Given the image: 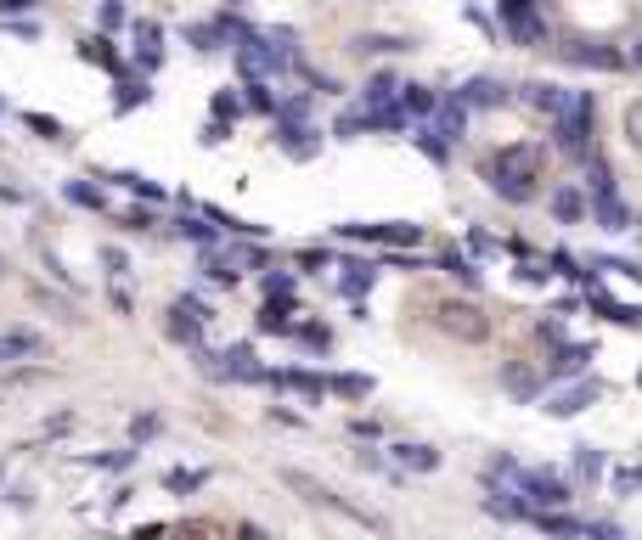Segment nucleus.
<instances>
[{"label": "nucleus", "mask_w": 642, "mask_h": 540, "mask_svg": "<svg viewBox=\"0 0 642 540\" xmlns=\"http://www.w3.org/2000/svg\"><path fill=\"white\" fill-rule=\"evenodd\" d=\"M541 175H547V147L541 142H507L496 158H485V181L507 202H535Z\"/></svg>", "instance_id": "f257e3e1"}, {"label": "nucleus", "mask_w": 642, "mask_h": 540, "mask_svg": "<svg viewBox=\"0 0 642 540\" xmlns=\"http://www.w3.org/2000/svg\"><path fill=\"white\" fill-rule=\"evenodd\" d=\"M592 119H597V101H592L586 90H574L569 113L553 124V130H558V147L574 152V158H586V152H592Z\"/></svg>", "instance_id": "f03ea898"}, {"label": "nucleus", "mask_w": 642, "mask_h": 540, "mask_svg": "<svg viewBox=\"0 0 642 540\" xmlns=\"http://www.w3.org/2000/svg\"><path fill=\"white\" fill-rule=\"evenodd\" d=\"M513 490L524 495V506L530 513H558V506L569 501V484L558 479V472H547V467H519V479H513Z\"/></svg>", "instance_id": "7ed1b4c3"}, {"label": "nucleus", "mask_w": 642, "mask_h": 540, "mask_svg": "<svg viewBox=\"0 0 642 540\" xmlns=\"http://www.w3.org/2000/svg\"><path fill=\"white\" fill-rule=\"evenodd\" d=\"M215 321V310H209V304H203V298H175V304H169V321H163V332L169 338H175V344H186V349H197L203 344V327H209Z\"/></svg>", "instance_id": "20e7f679"}, {"label": "nucleus", "mask_w": 642, "mask_h": 540, "mask_svg": "<svg viewBox=\"0 0 642 540\" xmlns=\"http://www.w3.org/2000/svg\"><path fill=\"white\" fill-rule=\"evenodd\" d=\"M439 327H446L451 338H462V344H485L490 338V316L480 310V304H457V298L439 304Z\"/></svg>", "instance_id": "39448f33"}, {"label": "nucleus", "mask_w": 642, "mask_h": 540, "mask_svg": "<svg viewBox=\"0 0 642 540\" xmlns=\"http://www.w3.org/2000/svg\"><path fill=\"white\" fill-rule=\"evenodd\" d=\"M355 243H378V248H417L423 243V225H405V220H384V225H338Z\"/></svg>", "instance_id": "423d86ee"}, {"label": "nucleus", "mask_w": 642, "mask_h": 540, "mask_svg": "<svg viewBox=\"0 0 642 540\" xmlns=\"http://www.w3.org/2000/svg\"><path fill=\"white\" fill-rule=\"evenodd\" d=\"M603 400V383L597 378H574L569 389H558V394H547V405H541V412H547V417H581L586 412V405H597Z\"/></svg>", "instance_id": "0eeeda50"}, {"label": "nucleus", "mask_w": 642, "mask_h": 540, "mask_svg": "<svg viewBox=\"0 0 642 540\" xmlns=\"http://www.w3.org/2000/svg\"><path fill=\"white\" fill-rule=\"evenodd\" d=\"M592 344H558L553 355H547V378L553 383H569V378H586V366H592Z\"/></svg>", "instance_id": "6e6552de"}, {"label": "nucleus", "mask_w": 642, "mask_h": 540, "mask_svg": "<svg viewBox=\"0 0 642 540\" xmlns=\"http://www.w3.org/2000/svg\"><path fill=\"white\" fill-rule=\"evenodd\" d=\"M34 355H46V338L40 332H28V327L0 332V366H17V360H34Z\"/></svg>", "instance_id": "1a4fd4ad"}, {"label": "nucleus", "mask_w": 642, "mask_h": 540, "mask_svg": "<svg viewBox=\"0 0 642 540\" xmlns=\"http://www.w3.org/2000/svg\"><path fill=\"white\" fill-rule=\"evenodd\" d=\"M547 209H553L558 225H581V220L592 214V197H586L581 186H558V192L547 197Z\"/></svg>", "instance_id": "9d476101"}, {"label": "nucleus", "mask_w": 642, "mask_h": 540, "mask_svg": "<svg viewBox=\"0 0 642 540\" xmlns=\"http://www.w3.org/2000/svg\"><path fill=\"white\" fill-rule=\"evenodd\" d=\"M524 101H530V108H535V113H547V119L558 124V119L569 113V101H574V90H564V85H541V79H535V85H524Z\"/></svg>", "instance_id": "9b49d317"}, {"label": "nucleus", "mask_w": 642, "mask_h": 540, "mask_svg": "<svg viewBox=\"0 0 642 540\" xmlns=\"http://www.w3.org/2000/svg\"><path fill=\"white\" fill-rule=\"evenodd\" d=\"M299 321H293V298H265L259 304V316H254V332H293Z\"/></svg>", "instance_id": "f8f14e48"}, {"label": "nucleus", "mask_w": 642, "mask_h": 540, "mask_svg": "<svg viewBox=\"0 0 642 540\" xmlns=\"http://www.w3.org/2000/svg\"><path fill=\"white\" fill-rule=\"evenodd\" d=\"M277 142L288 147V158H316L322 152V135L311 124H277Z\"/></svg>", "instance_id": "ddd939ff"}, {"label": "nucleus", "mask_w": 642, "mask_h": 540, "mask_svg": "<svg viewBox=\"0 0 642 540\" xmlns=\"http://www.w3.org/2000/svg\"><path fill=\"white\" fill-rule=\"evenodd\" d=\"M457 101H462V108H501V101H507V85H501V79H468V85L457 90Z\"/></svg>", "instance_id": "4468645a"}, {"label": "nucleus", "mask_w": 642, "mask_h": 540, "mask_svg": "<svg viewBox=\"0 0 642 540\" xmlns=\"http://www.w3.org/2000/svg\"><path fill=\"white\" fill-rule=\"evenodd\" d=\"M203 277H209L215 287H237V282H243V270H237V254H215V248H203Z\"/></svg>", "instance_id": "2eb2a0df"}, {"label": "nucleus", "mask_w": 642, "mask_h": 540, "mask_svg": "<svg viewBox=\"0 0 642 540\" xmlns=\"http://www.w3.org/2000/svg\"><path fill=\"white\" fill-rule=\"evenodd\" d=\"M80 57L96 62V68H108V74H124V62H119V51H113L108 34H85V40H80Z\"/></svg>", "instance_id": "dca6fc26"}, {"label": "nucleus", "mask_w": 642, "mask_h": 540, "mask_svg": "<svg viewBox=\"0 0 642 540\" xmlns=\"http://www.w3.org/2000/svg\"><path fill=\"white\" fill-rule=\"evenodd\" d=\"M434 130L446 135V142H462V130H468V108H462L457 96H446V101L434 108Z\"/></svg>", "instance_id": "f3484780"}, {"label": "nucleus", "mask_w": 642, "mask_h": 540, "mask_svg": "<svg viewBox=\"0 0 642 540\" xmlns=\"http://www.w3.org/2000/svg\"><path fill=\"white\" fill-rule=\"evenodd\" d=\"M592 220H597L603 231H626V225H631V209L620 202V192H608V197H592Z\"/></svg>", "instance_id": "a211bd4d"}, {"label": "nucleus", "mask_w": 642, "mask_h": 540, "mask_svg": "<svg viewBox=\"0 0 642 540\" xmlns=\"http://www.w3.org/2000/svg\"><path fill=\"white\" fill-rule=\"evenodd\" d=\"M592 316H603V321H615V327H642V304H615V298H603V293H592Z\"/></svg>", "instance_id": "6ab92c4d"}, {"label": "nucleus", "mask_w": 642, "mask_h": 540, "mask_svg": "<svg viewBox=\"0 0 642 540\" xmlns=\"http://www.w3.org/2000/svg\"><path fill=\"white\" fill-rule=\"evenodd\" d=\"M265 383H277V389H293V394H304V400H322V378H316V371H270V378Z\"/></svg>", "instance_id": "aec40b11"}, {"label": "nucleus", "mask_w": 642, "mask_h": 540, "mask_svg": "<svg viewBox=\"0 0 642 540\" xmlns=\"http://www.w3.org/2000/svg\"><path fill=\"white\" fill-rule=\"evenodd\" d=\"M564 57H569V62H586V68H626L620 51H608V46H586V40H581V46H564Z\"/></svg>", "instance_id": "412c9836"}, {"label": "nucleus", "mask_w": 642, "mask_h": 540, "mask_svg": "<svg viewBox=\"0 0 642 540\" xmlns=\"http://www.w3.org/2000/svg\"><path fill=\"white\" fill-rule=\"evenodd\" d=\"M615 192V169H608L603 152H586V197H608Z\"/></svg>", "instance_id": "4be33fe9"}, {"label": "nucleus", "mask_w": 642, "mask_h": 540, "mask_svg": "<svg viewBox=\"0 0 642 540\" xmlns=\"http://www.w3.org/2000/svg\"><path fill=\"white\" fill-rule=\"evenodd\" d=\"M501 383L513 389V400H535V371H530L524 360H507V366H501Z\"/></svg>", "instance_id": "5701e85b"}, {"label": "nucleus", "mask_w": 642, "mask_h": 540, "mask_svg": "<svg viewBox=\"0 0 642 540\" xmlns=\"http://www.w3.org/2000/svg\"><path fill=\"white\" fill-rule=\"evenodd\" d=\"M203 484H209V472H203V467H169L163 472V490H175V495H192Z\"/></svg>", "instance_id": "b1692460"}, {"label": "nucleus", "mask_w": 642, "mask_h": 540, "mask_svg": "<svg viewBox=\"0 0 642 540\" xmlns=\"http://www.w3.org/2000/svg\"><path fill=\"white\" fill-rule=\"evenodd\" d=\"M395 462L412 467V472H434L439 467V451L434 445H395Z\"/></svg>", "instance_id": "393cba45"}, {"label": "nucleus", "mask_w": 642, "mask_h": 540, "mask_svg": "<svg viewBox=\"0 0 642 540\" xmlns=\"http://www.w3.org/2000/svg\"><path fill=\"white\" fill-rule=\"evenodd\" d=\"M400 108H405V113H423V119H434L439 96H434L428 85H400Z\"/></svg>", "instance_id": "a878e982"}, {"label": "nucleus", "mask_w": 642, "mask_h": 540, "mask_svg": "<svg viewBox=\"0 0 642 540\" xmlns=\"http://www.w3.org/2000/svg\"><path fill=\"white\" fill-rule=\"evenodd\" d=\"M574 479H581V484L603 479V451L597 445H574Z\"/></svg>", "instance_id": "bb28decb"}, {"label": "nucleus", "mask_w": 642, "mask_h": 540, "mask_svg": "<svg viewBox=\"0 0 642 540\" xmlns=\"http://www.w3.org/2000/svg\"><path fill=\"white\" fill-rule=\"evenodd\" d=\"M135 57H142V68H158V23L153 17L135 23Z\"/></svg>", "instance_id": "cd10ccee"}, {"label": "nucleus", "mask_w": 642, "mask_h": 540, "mask_svg": "<svg viewBox=\"0 0 642 540\" xmlns=\"http://www.w3.org/2000/svg\"><path fill=\"white\" fill-rule=\"evenodd\" d=\"M361 96H366V108H389V101L400 96V79H395V74H372Z\"/></svg>", "instance_id": "c85d7f7f"}, {"label": "nucleus", "mask_w": 642, "mask_h": 540, "mask_svg": "<svg viewBox=\"0 0 642 540\" xmlns=\"http://www.w3.org/2000/svg\"><path fill=\"white\" fill-rule=\"evenodd\" d=\"M372 282H378V270H372L366 259H350V265H344V293H350V298L372 293Z\"/></svg>", "instance_id": "c756f323"}, {"label": "nucleus", "mask_w": 642, "mask_h": 540, "mask_svg": "<svg viewBox=\"0 0 642 540\" xmlns=\"http://www.w3.org/2000/svg\"><path fill=\"white\" fill-rule=\"evenodd\" d=\"M332 394H344V400H366L372 394V378H361V371H338V378L327 383Z\"/></svg>", "instance_id": "7c9ffc66"}, {"label": "nucleus", "mask_w": 642, "mask_h": 540, "mask_svg": "<svg viewBox=\"0 0 642 540\" xmlns=\"http://www.w3.org/2000/svg\"><path fill=\"white\" fill-rule=\"evenodd\" d=\"M412 142H417L434 163H446V158H451V142H446V135H439L434 124H428V130H412Z\"/></svg>", "instance_id": "2f4dec72"}, {"label": "nucleus", "mask_w": 642, "mask_h": 540, "mask_svg": "<svg viewBox=\"0 0 642 540\" xmlns=\"http://www.w3.org/2000/svg\"><path fill=\"white\" fill-rule=\"evenodd\" d=\"M535 529H541V535H564V540H569V535H586V524H574V518H564V513H535Z\"/></svg>", "instance_id": "473e14b6"}, {"label": "nucleus", "mask_w": 642, "mask_h": 540, "mask_svg": "<svg viewBox=\"0 0 642 540\" xmlns=\"http://www.w3.org/2000/svg\"><path fill=\"white\" fill-rule=\"evenodd\" d=\"M243 101H249V108H254V113H270V119H277V101H282V96H277V90H270L265 79H249V96H243Z\"/></svg>", "instance_id": "72a5a7b5"}, {"label": "nucleus", "mask_w": 642, "mask_h": 540, "mask_svg": "<svg viewBox=\"0 0 642 540\" xmlns=\"http://www.w3.org/2000/svg\"><path fill=\"white\" fill-rule=\"evenodd\" d=\"M620 130H626L631 152H642V96H637V101H626V113H620Z\"/></svg>", "instance_id": "f704fd0d"}, {"label": "nucleus", "mask_w": 642, "mask_h": 540, "mask_svg": "<svg viewBox=\"0 0 642 540\" xmlns=\"http://www.w3.org/2000/svg\"><path fill=\"white\" fill-rule=\"evenodd\" d=\"M439 270H451V277H457V282H468V287H480V270H473V259H468V254H457V248H451L446 259H439Z\"/></svg>", "instance_id": "c9c22d12"}, {"label": "nucleus", "mask_w": 642, "mask_h": 540, "mask_svg": "<svg viewBox=\"0 0 642 540\" xmlns=\"http://www.w3.org/2000/svg\"><path fill=\"white\" fill-rule=\"evenodd\" d=\"M355 51L366 57H389V51H405V40H389V34H361V40H355Z\"/></svg>", "instance_id": "e433bc0d"}, {"label": "nucleus", "mask_w": 642, "mask_h": 540, "mask_svg": "<svg viewBox=\"0 0 642 540\" xmlns=\"http://www.w3.org/2000/svg\"><path fill=\"white\" fill-rule=\"evenodd\" d=\"M175 231H181V236H192L197 248H215V225H203V220H192V214H181V220H175Z\"/></svg>", "instance_id": "4c0bfd02"}, {"label": "nucleus", "mask_w": 642, "mask_h": 540, "mask_svg": "<svg viewBox=\"0 0 642 540\" xmlns=\"http://www.w3.org/2000/svg\"><path fill=\"white\" fill-rule=\"evenodd\" d=\"M147 96H153V90H147V79H142V85L124 79V85H119V113H130V108H147Z\"/></svg>", "instance_id": "58836bf2"}, {"label": "nucleus", "mask_w": 642, "mask_h": 540, "mask_svg": "<svg viewBox=\"0 0 642 540\" xmlns=\"http://www.w3.org/2000/svg\"><path fill=\"white\" fill-rule=\"evenodd\" d=\"M265 298H293V270H265Z\"/></svg>", "instance_id": "ea45409f"}, {"label": "nucleus", "mask_w": 642, "mask_h": 540, "mask_svg": "<svg viewBox=\"0 0 642 540\" xmlns=\"http://www.w3.org/2000/svg\"><path fill=\"white\" fill-rule=\"evenodd\" d=\"M293 332H299V344H304V349H327V344H332V332L316 327V321H304V327H293Z\"/></svg>", "instance_id": "a19ab883"}, {"label": "nucleus", "mask_w": 642, "mask_h": 540, "mask_svg": "<svg viewBox=\"0 0 642 540\" xmlns=\"http://www.w3.org/2000/svg\"><path fill=\"white\" fill-rule=\"evenodd\" d=\"M237 113H243V96H237V90H215V119L226 124V119H237Z\"/></svg>", "instance_id": "79ce46f5"}, {"label": "nucleus", "mask_w": 642, "mask_h": 540, "mask_svg": "<svg viewBox=\"0 0 642 540\" xmlns=\"http://www.w3.org/2000/svg\"><path fill=\"white\" fill-rule=\"evenodd\" d=\"M23 124H28L34 135H46V142H62V124H57V119H46V113H23Z\"/></svg>", "instance_id": "37998d69"}, {"label": "nucleus", "mask_w": 642, "mask_h": 540, "mask_svg": "<svg viewBox=\"0 0 642 540\" xmlns=\"http://www.w3.org/2000/svg\"><path fill=\"white\" fill-rule=\"evenodd\" d=\"M119 186H124V192H135V197H147V202H158V197H163V192H158L153 181H142V175H119Z\"/></svg>", "instance_id": "c03bdc74"}, {"label": "nucleus", "mask_w": 642, "mask_h": 540, "mask_svg": "<svg viewBox=\"0 0 642 540\" xmlns=\"http://www.w3.org/2000/svg\"><path fill=\"white\" fill-rule=\"evenodd\" d=\"M101 265H108V277H113V282H124V277H130V259H124L119 248H101Z\"/></svg>", "instance_id": "a18cd8bd"}, {"label": "nucleus", "mask_w": 642, "mask_h": 540, "mask_svg": "<svg viewBox=\"0 0 642 540\" xmlns=\"http://www.w3.org/2000/svg\"><path fill=\"white\" fill-rule=\"evenodd\" d=\"M68 197H74L80 209H101V192H96V186H85V181H74V186H68Z\"/></svg>", "instance_id": "49530a36"}, {"label": "nucleus", "mask_w": 642, "mask_h": 540, "mask_svg": "<svg viewBox=\"0 0 642 540\" xmlns=\"http://www.w3.org/2000/svg\"><path fill=\"white\" fill-rule=\"evenodd\" d=\"M631 490H642V467H620L615 472V495H631Z\"/></svg>", "instance_id": "de8ad7c7"}, {"label": "nucleus", "mask_w": 642, "mask_h": 540, "mask_svg": "<svg viewBox=\"0 0 642 540\" xmlns=\"http://www.w3.org/2000/svg\"><path fill=\"white\" fill-rule=\"evenodd\" d=\"M361 130H366V113H344V119L332 124V135H344V142H350V135H361Z\"/></svg>", "instance_id": "09e8293b"}, {"label": "nucleus", "mask_w": 642, "mask_h": 540, "mask_svg": "<svg viewBox=\"0 0 642 540\" xmlns=\"http://www.w3.org/2000/svg\"><path fill=\"white\" fill-rule=\"evenodd\" d=\"M586 540H631L620 524H586Z\"/></svg>", "instance_id": "8fccbe9b"}, {"label": "nucleus", "mask_w": 642, "mask_h": 540, "mask_svg": "<svg viewBox=\"0 0 642 540\" xmlns=\"http://www.w3.org/2000/svg\"><path fill=\"white\" fill-rule=\"evenodd\" d=\"M299 265H304V270H327L332 259H327V248H304V254H299Z\"/></svg>", "instance_id": "3c124183"}, {"label": "nucleus", "mask_w": 642, "mask_h": 540, "mask_svg": "<svg viewBox=\"0 0 642 540\" xmlns=\"http://www.w3.org/2000/svg\"><path fill=\"white\" fill-rule=\"evenodd\" d=\"M147 225H158L147 209H130V214H124V231H147Z\"/></svg>", "instance_id": "603ef678"}, {"label": "nucleus", "mask_w": 642, "mask_h": 540, "mask_svg": "<svg viewBox=\"0 0 642 540\" xmlns=\"http://www.w3.org/2000/svg\"><path fill=\"white\" fill-rule=\"evenodd\" d=\"M535 338H547V344H564V327H558V321H535Z\"/></svg>", "instance_id": "864d4df0"}, {"label": "nucleus", "mask_w": 642, "mask_h": 540, "mask_svg": "<svg viewBox=\"0 0 642 540\" xmlns=\"http://www.w3.org/2000/svg\"><path fill=\"white\" fill-rule=\"evenodd\" d=\"M130 433H135V439H153V433H158V417H135Z\"/></svg>", "instance_id": "5fc2aeb1"}, {"label": "nucleus", "mask_w": 642, "mask_h": 540, "mask_svg": "<svg viewBox=\"0 0 642 540\" xmlns=\"http://www.w3.org/2000/svg\"><path fill=\"white\" fill-rule=\"evenodd\" d=\"M101 23H108V28L124 23V7H119V0H108V7H101Z\"/></svg>", "instance_id": "6e6d98bb"}, {"label": "nucleus", "mask_w": 642, "mask_h": 540, "mask_svg": "<svg viewBox=\"0 0 642 540\" xmlns=\"http://www.w3.org/2000/svg\"><path fill=\"white\" fill-rule=\"evenodd\" d=\"M23 7H34V0H0V12H23Z\"/></svg>", "instance_id": "4d7b16f0"}, {"label": "nucleus", "mask_w": 642, "mask_h": 540, "mask_svg": "<svg viewBox=\"0 0 642 540\" xmlns=\"http://www.w3.org/2000/svg\"><path fill=\"white\" fill-rule=\"evenodd\" d=\"M243 540H265V535H259V529H243Z\"/></svg>", "instance_id": "13d9d810"}, {"label": "nucleus", "mask_w": 642, "mask_h": 540, "mask_svg": "<svg viewBox=\"0 0 642 540\" xmlns=\"http://www.w3.org/2000/svg\"><path fill=\"white\" fill-rule=\"evenodd\" d=\"M0 277H7V259H0Z\"/></svg>", "instance_id": "bf43d9fd"}, {"label": "nucleus", "mask_w": 642, "mask_h": 540, "mask_svg": "<svg viewBox=\"0 0 642 540\" xmlns=\"http://www.w3.org/2000/svg\"><path fill=\"white\" fill-rule=\"evenodd\" d=\"M0 113H7V101H0Z\"/></svg>", "instance_id": "052dcab7"}]
</instances>
